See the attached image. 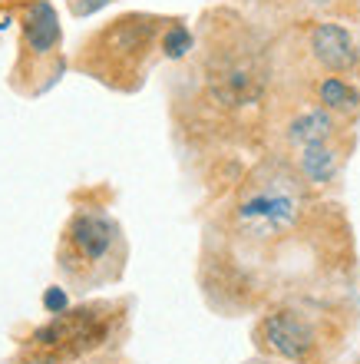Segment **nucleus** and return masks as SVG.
<instances>
[{"instance_id":"f257e3e1","label":"nucleus","mask_w":360,"mask_h":364,"mask_svg":"<svg viewBox=\"0 0 360 364\" xmlns=\"http://www.w3.org/2000/svg\"><path fill=\"white\" fill-rule=\"evenodd\" d=\"M212 93L228 106H241L248 100H255L258 90H261V77H258L255 63L248 57H235V60H225L212 70Z\"/></svg>"},{"instance_id":"f03ea898","label":"nucleus","mask_w":360,"mask_h":364,"mask_svg":"<svg viewBox=\"0 0 360 364\" xmlns=\"http://www.w3.org/2000/svg\"><path fill=\"white\" fill-rule=\"evenodd\" d=\"M261 331H265L268 348L278 351V355L291 358V361H304L314 348L311 325H307L304 318H298L294 311H278V315H271L265 325H261Z\"/></svg>"},{"instance_id":"7ed1b4c3","label":"nucleus","mask_w":360,"mask_h":364,"mask_svg":"<svg viewBox=\"0 0 360 364\" xmlns=\"http://www.w3.org/2000/svg\"><path fill=\"white\" fill-rule=\"evenodd\" d=\"M113 239H116L113 222L96 215V212L76 215L73 225H70V245H73L76 259H83V262H99L109 252Z\"/></svg>"},{"instance_id":"20e7f679","label":"nucleus","mask_w":360,"mask_h":364,"mask_svg":"<svg viewBox=\"0 0 360 364\" xmlns=\"http://www.w3.org/2000/svg\"><path fill=\"white\" fill-rule=\"evenodd\" d=\"M311 50L327 70H351L357 63V47L351 33L337 23H321L311 30Z\"/></svg>"},{"instance_id":"39448f33","label":"nucleus","mask_w":360,"mask_h":364,"mask_svg":"<svg viewBox=\"0 0 360 364\" xmlns=\"http://www.w3.org/2000/svg\"><path fill=\"white\" fill-rule=\"evenodd\" d=\"M23 30H27L30 47L37 50V53H50V50H53V43L60 40L57 10L50 7L47 0H37V4L27 10V23H23Z\"/></svg>"},{"instance_id":"423d86ee","label":"nucleus","mask_w":360,"mask_h":364,"mask_svg":"<svg viewBox=\"0 0 360 364\" xmlns=\"http://www.w3.org/2000/svg\"><path fill=\"white\" fill-rule=\"evenodd\" d=\"M241 219H261L268 225H288L294 219V202L285 196H258L241 205Z\"/></svg>"},{"instance_id":"0eeeda50","label":"nucleus","mask_w":360,"mask_h":364,"mask_svg":"<svg viewBox=\"0 0 360 364\" xmlns=\"http://www.w3.org/2000/svg\"><path fill=\"white\" fill-rule=\"evenodd\" d=\"M331 129H334L331 116L321 113V109H314V113H304L291 123V143H298L301 149L304 146H314V143H324V139L331 136Z\"/></svg>"},{"instance_id":"6e6552de","label":"nucleus","mask_w":360,"mask_h":364,"mask_svg":"<svg viewBox=\"0 0 360 364\" xmlns=\"http://www.w3.org/2000/svg\"><path fill=\"white\" fill-rule=\"evenodd\" d=\"M301 169H304V176H307L311 182H327V179L334 176V169H337V156H334L324 143L304 146V153H301Z\"/></svg>"},{"instance_id":"1a4fd4ad","label":"nucleus","mask_w":360,"mask_h":364,"mask_svg":"<svg viewBox=\"0 0 360 364\" xmlns=\"http://www.w3.org/2000/svg\"><path fill=\"white\" fill-rule=\"evenodd\" d=\"M321 100L327 106H334V109H351V106H357V93H354L347 83H341V80H324L321 83Z\"/></svg>"},{"instance_id":"9d476101","label":"nucleus","mask_w":360,"mask_h":364,"mask_svg":"<svg viewBox=\"0 0 360 364\" xmlns=\"http://www.w3.org/2000/svg\"><path fill=\"white\" fill-rule=\"evenodd\" d=\"M162 47H165V53H169L172 60L182 57L185 50H192V33L185 27H172L169 33H165V40H162Z\"/></svg>"},{"instance_id":"9b49d317","label":"nucleus","mask_w":360,"mask_h":364,"mask_svg":"<svg viewBox=\"0 0 360 364\" xmlns=\"http://www.w3.org/2000/svg\"><path fill=\"white\" fill-rule=\"evenodd\" d=\"M43 305H47V311H63L67 308V295L60 288H50L47 295H43Z\"/></svg>"},{"instance_id":"f8f14e48","label":"nucleus","mask_w":360,"mask_h":364,"mask_svg":"<svg viewBox=\"0 0 360 364\" xmlns=\"http://www.w3.org/2000/svg\"><path fill=\"white\" fill-rule=\"evenodd\" d=\"M106 4H109V0H76L73 10H76V14H93V10L106 7Z\"/></svg>"}]
</instances>
